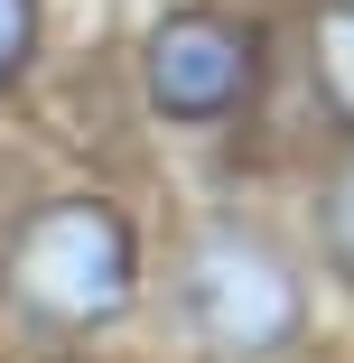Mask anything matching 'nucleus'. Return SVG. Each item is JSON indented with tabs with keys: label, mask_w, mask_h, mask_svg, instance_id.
Wrapping results in <instances>:
<instances>
[{
	"label": "nucleus",
	"mask_w": 354,
	"mask_h": 363,
	"mask_svg": "<svg viewBox=\"0 0 354 363\" xmlns=\"http://www.w3.org/2000/svg\"><path fill=\"white\" fill-rule=\"evenodd\" d=\"M308 65H317L326 112L354 130V0H326V10L308 19Z\"/></svg>",
	"instance_id": "obj_4"
},
{
	"label": "nucleus",
	"mask_w": 354,
	"mask_h": 363,
	"mask_svg": "<svg viewBox=\"0 0 354 363\" xmlns=\"http://www.w3.org/2000/svg\"><path fill=\"white\" fill-rule=\"evenodd\" d=\"M140 84H150V112H168V121H224L252 94V28L224 10L159 19L150 56H140Z\"/></svg>",
	"instance_id": "obj_3"
},
{
	"label": "nucleus",
	"mask_w": 354,
	"mask_h": 363,
	"mask_svg": "<svg viewBox=\"0 0 354 363\" xmlns=\"http://www.w3.org/2000/svg\"><path fill=\"white\" fill-rule=\"evenodd\" d=\"M28 47H38V0H0V84L28 65Z\"/></svg>",
	"instance_id": "obj_6"
},
{
	"label": "nucleus",
	"mask_w": 354,
	"mask_h": 363,
	"mask_svg": "<svg viewBox=\"0 0 354 363\" xmlns=\"http://www.w3.org/2000/svg\"><path fill=\"white\" fill-rule=\"evenodd\" d=\"M10 308L47 335H94L131 308V289H140V233H131V214L103 205V196H56L38 205L19 242H10Z\"/></svg>",
	"instance_id": "obj_1"
},
{
	"label": "nucleus",
	"mask_w": 354,
	"mask_h": 363,
	"mask_svg": "<svg viewBox=\"0 0 354 363\" xmlns=\"http://www.w3.org/2000/svg\"><path fill=\"white\" fill-rule=\"evenodd\" d=\"M177 298H187V326L215 345V354H280V345H299L308 326V289L299 270L280 261L252 224H205L187 270H177Z\"/></svg>",
	"instance_id": "obj_2"
},
{
	"label": "nucleus",
	"mask_w": 354,
	"mask_h": 363,
	"mask_svg": "<svg viewBox=\"0 0 354 363\" xmlns=\"http://www.w3.org/2000/svg\"><path fill=\"white\" fill-rule=\"evenodd\" d=\"M317 242H326V261H336V279L354 289V159L326 177V196H317Z\"/></svg>",
	"instance_id": "obj_5"
}]
</instances>
